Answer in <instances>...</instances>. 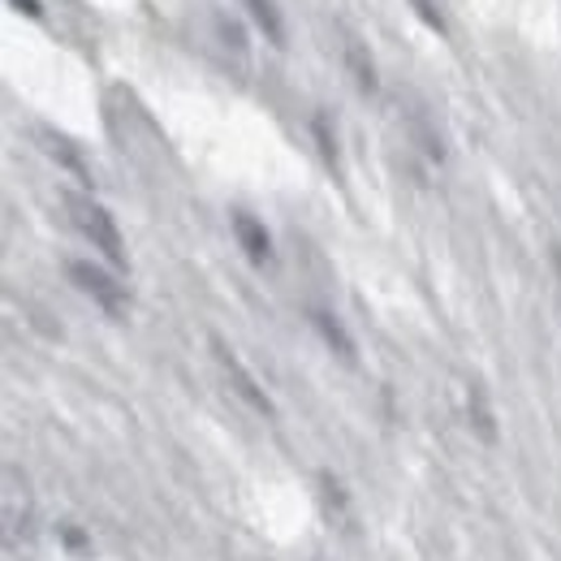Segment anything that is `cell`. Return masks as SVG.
<instances>
[{"label":"cell","mask_w":561,"mask_h":561,"mask_svg":"<svg viewBox=\"0 0 561 561\" xmlns=\"http://www.w3.org/2000/svg\"><path fill=\"white\" fill-rule=\"evenodd\" d=\"M411 9L423 18V26H432L436 35H445V9H440V0H411Z\"/></svg>","instance_id":"obj_12"},{"label":"cell","mask_w":561,"mask_h":561,"mask_svg":"<svg viewBox=\"0 0 561 561\" xmlns=\"http://www.w3.org/2000/svg\"><path fill=\"white\" fill-rule=\"evenodd\" d=\"M242 4H247L251 22L264 31V39H268L273 48H285V18H280L277 0H242Z\"/></svg>","instance_id":"obj_9"},{"label":"cell","mask_w":561,"mask_h":561,"mask_svg":"<svg viewBox=\"0 0 561 561\" xmlns=\"http://www.w3.org/2000/svg\"><path fill=\"white\" fill-rule=\"evenodd\" d=\"M229 225H233V238H238L242 255H247L255 268H268V264H273V233H268V225L242 208L229 216Z\"/></svg>","instance_id":"obj_5"},{"label":"cell","mask_w":561,"mask_h":561,"mask_svg":"<svg viewBox=\"0 0 561 561\" xmlns=\"http://www.w3.org/2000/svg\"><path fill=\"white\" fill-rule=\"evenodd\" d=\"M9 4H13V9H22L26 18H39V13H44V4H39V0H9Z\"/></svg>","instance_id":"obj_14"},{"label":"cell","mask_w":561,"mask_h":561,"mask_svg":"<svg viewBox=\"0 0 561 561\" xmlns=\"http://www.w3.org/2000/svg\"><path fill=\"white\" fill-rule=\"evenodd\" d=\"M61 536H66V549H70V553H91V540H87L78 527H61Z\"/></svg>","instance_id":"obj_13"},{"label":"cell","mask_w":561,"mask_h":561,"mask_svg":"<svg viewBox=\"0 0 561 561\" xmlns=\"http://www.w3.org/2000/svg\"><path fill=\"white\" fill-rule=\"evenodd\" d=\"M311 135H316V142H320L324 164H329V169H337V135H333V126H329V117H324V113H316V117H311Z\"/></svg>","instance_id":"obj_11"},{"label":"cell","mask_w":561,"mask_h":561,"mask_svg":"<svg viewBox=\"0 0 561 561\" xmlns=\"http://www.w3.org/2000/svg\"><path fill=\"white\" fill-rule=\"evenodd\" d=\"M66 211H70V225L108 260V268H130V255H126V238L113 220V211L104 204H95L91 195H66Z\"/></svg>","instance_id":"obj_1"},{"label":"cell","mask_w":561,"mask_h":561,"mask_svg":"<svg viewBox=\"0 0 561 561\" xmlns=\"http://www.w3.org/2000/svg\"><path fill=\"white\" fill-rule=\"evenodd\" d=\"M467 423H471V432H476L484 445H496V415H492L489 393H484L480 380L467 385Z\"/></svg>","instance_id":"obj_7"},{"label":"cell","mask_w":561,"mask_h":561,"mask_svg":"<svg viewBox=\"0 0 561 561\" xmlns=\"http://www.w3.org/2000/svg\"><path fill=\"white\" fill-rule=\"evenodd\" d=\"M346 66L354 73V87L363 91V95H376V66H371V57H367V48L363 44H346Z\"/></svg>","instance_id":"obj_10"},{"label":"cell","mask_w":561,"mask_h":561,"mask_svg":"<svg viewBox=\"0 0 561 561\" xmlns=\"http://www.w3.org/2000/svg\"><path fill=\"white\" fill-rule=\"evenodd\" d=\"M211 358H216V367H220V376H225V385L255 411V415H264V420H273L277 415V407H273V398L264 393V385L255 380V371L238 358L233 346H225V337H211Z\"/></svg>","instance_id":"obj_3"},{"label":"cell","mask_w":561,"mask_h":561,"mask_svg":"<svg viewBox=\"0 0 561 561\" xmlns=\"http://www.w3.org/2000/svg\"><path fill=\"white\" fill-rule=\"evenodd\" d=\"M316 484H320V501H324V514L337 523V527H346L351 531L354 527V505H351V496H346V489H342V480L333 476V471H320L316 476Z\"/></svg>","instance_id":"obj_8"},{"label":"cell","mask_w":561,"mask_h":561,"mask_svg":"<svg viewBox=\"0 0 561 561\" xmlns=\"http://www.w3.org/2000/svg\"><path fill=\"white\" fill-rule=\"evenodd\" d=\"M307 320H311V329L320 333V342L337 354L342 363H351V367L358 363V346H354V337L346 333V324H342L329 307H316V302H311V307H307Z\"/></svg>","instance_id":"obj_6"},{"label":"cell","mask_w":561,"mask_h":561,"mask_svg":"<svg viewBox=\"0 0 561 561\" xmlns=\"http://www.w3.org/2000/svg\"><path fill=\"white\" fill-rule=\"evenodd\" d=\"M66 277L108 316V320H126L130 316V289L117 280V268H100L91 260H66Z\"/></svg>","instance_id":"obj_2"},{"label":"cell","mask_w":561,"mask_h":561,"mask_svg":"<svg viewBox=\"0 0 561 561\" xmlns=\"http://www.w3.org/2000/svg\"><path fill=\"white\" fill-rule=\"evenodd\" d=\"M553 268H558V277H561V247H553Z\"/></svg>","instance_id":"obj_15"},{"label":"cell","mask_w":561,"mask_h":561,"mask_svg":"<svg viewBox=\"0 0 561 561\" xmlns=\"http://www.w3.org/2000/svg\"><path fill=\"white\" fill-rule=\"evenodd\" d=\"M31 518H35V510H31L26 484H18V471H9L4 476V540H9V549L31 540Z\"/></svg>","instance_id":"obj_4"}]
</instances>
